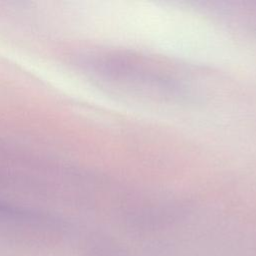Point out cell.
<instances>
[{"label":"cell","mask_w":256,"mask_h":256,"mask_svg":"<svg viewBox=\"0 0 256 256\" xmlns=\"http://www.w3.org/2000/svg\"><path fill=\"white\" fill-rule=\"evenodd\" d=\"M7 210L9 211V209H7L5 206H3V205H1V204H0V214L6 213V212H7Z\"/></svg>","instance_id":"6da1fadb"}]
</instances>
